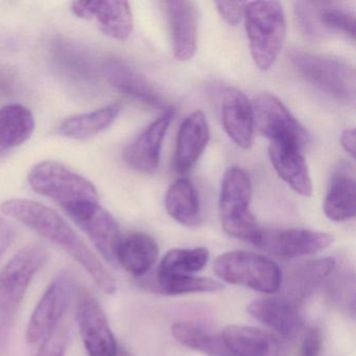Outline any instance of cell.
Returning <instances> with one entry per match:
<instances>
[{"mask_svg":"<svg viewBox=\"0 0 356 356\" xmlns=\"http://www.w3.org/2000/svg\"><path fill=\"white\" fill-rule=\"evenodd\" d=\"M5 216L14 218L38 233L43 238L61 248L88 273L95 284L105 293L118 289L115 279L82 237L55 210L26 199H11L1 204Z\"/></svg>","mask_w":356,"mask_h":356,"instance_id":"obj_1","label":"cell"},{"mask_svg":"<svg viewBox=\"0 0 356 356\" xmlns=\"http://www.w3.org/2000/svg\"><path fill=\"white\" fill-rule=\"evenodd\" d=\"M49 258L47 248L32 243L17 252L0 272V343L7 339L33 278Z\"/></svg>","mask_w":356,"mask_h":356,"instance_id":"obj_2","label":"cell"},{"mask_svg":"<svg viewBox=\"0 0 356 356\" xmlns=\"http://www.w3.org/2000/svg\"><path fill=\"white\" fill-rule=\"evenodd\" d=\"M245 32L254 63L262 72L278 59L286 34L282 6L277 1H252L245 10Z\"/></svg>","mask_w":356,"mask_h":356,"instance_id":"obj_3","label":"cell"},{"mask_svg":"<svg viewBox=\"0 0 356 356\" xmlns=\"http://www.w3.org/2000/svg\"><path fill=\"white\" fill-rule=\"evenodd\" d=\"M251 200L252 182L249 175L239 168H229L220 187V222L227 234L253 243L261 228L250 211Z\"/></svg>","mask_w":356,"mask_h":356,"instance_id":"obj_4","label":"cell"},{"mask_svg":"<svg viewBox=\"0 0 356 356\" xmlns=\"http://www.w3.org/2000/svg\"><path fill=\"white\" fill-rule=\"evenodd\" d=\"M30 186L43 197L61 206L64 211L88 202H99L95 185L57 161L40 162L29 172Z\"/></svg>","mask_w":356,"mask_h":356,"instance_id":"obj_5","label":"cell"},{"mask_svg":"<svg viewBox=\"0 0 356 356\" xmlns=\"http://www.w3.org/2000/svg\"><path fill=\"white\" fill-rule=\"evenodd\" d=\"M213 270L220 280L264 293L280 289L282 274L270 258L247 251H230L218 256Z\"/></svg>","mask_w":356,"mask_h":356,"instance_id":"obj_6","label":"cell"},{"mask_svg":"<svg viewBox=\"0 0 356 356\" xmlns=\"http://www.w3.org/2000/svg\"><path fill=\"white\" fill-rule=\"evenodd\" d=\"M289 59L298 72L325 95L348 105L355 102V70L349 64L300 51H291Z\"/></svg>","mask_w":356,"mask_h":356,"instance_id":"obj_7","label":"cell"},{"mask_svg":"<svg viewBox=\"0 0 356 356\" xmlns=\"http://www.w3.org/2000/svg\"><path fill=\"white\" fill-rule=\"evenodd\" d=\"M76 320L83 343L89 356H114L118 343L107 314L95 295L85 287H76Z\"/></svg>","mask_w":356,"mask_h":356,"instance_id":"obj_8","label":"cell"},{"mask_svg":"<svg viewBox=\"0 0 356 356\" xmlns=\"http://www.w3.org/2000/svg\"><path fill=\"white\" fill-rule=\"evenodd\" d=\"M76 289V279L70 270H63L53 279L29 321L26 334L29 343L42 341L62 322Z\"/></svg>","mask_w":356,"mask_h":356,"instance_id":"obj_9","label":"cell"},{"mask_svg":"<svg viewBox=\"0 0 356 356\" xmlns=\"http://www.w3.org/2000/svg\"><path fill=\"white\" fill-rule=\"evenodd\" d=\"M254 124L270 141H293L305 147L307 131L296 120L284 104L270 93H260L252 104Z\"/></svg>","mask_w":356,"mask_h":356,"instance_id":"obj_10","label":"cell"},{"mask_svg":"<svg viewBox=\"0 0 356 356\" xmlns=\"http://www.w3.org/2000/svg\"><path fill=\"white\" fill-rule=\"evenodd\" d=\"M332 235L308 229H260L253 245L280 258H296L323 251L333 243Z\"/></svg>","mask_w":356,"mask_h":356,"instance_id":"obj_11","label":"cell"},{"mask_svg":"<svg viewBox=\"0 0 356 356\" xmlns=\"http://www.w3.org/2000/svg\"><path fill=\"white\" fill-rule=\"evenodd\" d=\"M65 212L88 235L106 261L116 264V247L122 235L113 216L99 202L79 204Z\"/></svg>","mask_w":356,"mask_h":356,"instance_id":"obj_12","label":"cell"},{"mask_svg":"<svg viewBox=\"0 0 356 356\" xmlns=\"http://www.w3.org/2000/svg\"><path fill=\"white\" fill-rule=\"evenodd\" d=\"M296 14L302 30L310 38L337 33L355 40V15L339 3H296Z\"/></svg>","mask_w":356,"mask_h":356,"instance_id":"obj_13","label":"cell"},{"mask_svg":"<svg viewBox=\"0 0 356 356\" xmlns=\"http://www.w3.org/2000/svg\"><path fill=\"white\" fill-rule=\"evenodd\" d=\"M72 11L79 18L95 20L104 34L124 41L133 32L132 11L127 1H74Z\"/></svg>","mask_w":356,"mask_h":356,"instance_id":"obj_14","label":"cell"},{"mask_svg":"<svg viewBox=\"0 0 356 356\" xmlns=\"http://www.w3.org/2000/svg\"><path fill=\"white\" fill-rule=\"evenodd\" d=\"M172 110L147 126L124 151V161L141 174L153 175L159 166L164 137L172 120Z\"/></svg>","mask_w":356,"mask_h":356,"instance_id":"obj_15","label":"cell"},{"mask_svg":"<svg viewBox=\"0 0 356 356\" xmlns=\"http://www.w3.org/2000/svg\"><path fill=\"white\" fill-rule=\"evenodd\" d=\"M303 149L293 141H270L268 156L279 177L296 193L309 197L312 182Z\"/></svg>","mask_w":356,"mask_h":356,"instance_id":"obj_16","label":"cell"},{"mask_svg":"<svg viewBox=\"0 0 356 356\" xmlns=\"http://www.w3.org/2000/svg\"><path fill=\"white\" fill-rule=\"evenodd\" d=\"M222 122L229 138L243 149H251L254 136L252 104L236 88L225 89L222 99Z\"/></svg>","mask_w":356,"mask_h":356,"instance_id":"obj_17","label":"cell"},{"mask_svg":"<svg viewBox=\"0 0 356 356\" xmlns=\"http://www.w3.org/2000/svg\"><path fill=\"white\" fill-rule=\"evenodd\" d=\"M104 76L120 92L155 108L168 107L159 91L134 68L122 60L110 58L103 63Z\"/></svg>","mask_w":356,"mask_h":356,"instance_id":"obj_18","label":"cell"},{"mask_svg":"<svg viewBox=\"0 0 356 356\" xmlns=\"http://www.w3.org/2000/svg\"><path fill=\"white\" fill-rule=\"evenodd\" d=\"M172 31V49L179 61H189L197 51V12L195 5L184 0L164 1Z\"/></svg>","mask_w":356,"mask_h":356,"instance_id":"obj_19","label":"cell"},{"mask_svg":"<svg viewBox=\"0 0 356 356\" xmlns=\"http://www.w3.org/2000/svg\"><path fill=\"white\" fill-rule=\"evenodd\" d=\"M210 139L209 126L202 111H195L185 118L179 129L174 168L181 175L187 174L205 151Z\"/></svg>","mask_w":356,"mask_h":356,"instance_id":"obj_20","label":"cell"},{"mask_svg":"<svg viewBox=\"0 0 356 356\" xmlns=\"http://www.w3.org/2000/svg\"><path fill=\"white\" fill-rule=\"evenodd\" d=\"M159 248L153 237L143 232L120 236L115 252L116 264L133 276H145L157 261Z\"/></svg>","mask_w":356,"mask_h":356,"instance_id":"obj_21","label":"cell"},{"mask_svg":"<svg viewBox=\"0 0 356 356\" xmlns=\"http://www.w3.org/2000/svg\"><path fill=\"white\" fill-rule=\"evenodd\" d=\"M248 312L256 320L285 337H291L303 325L295 303L281 298H264L248 305Z\"/></svg>","mask_w":356,"mask_h":356,"instance_id":"obj_22","label":"cell"},{"mask_svg":"<svg viewBox=\"0 0 356 356\" xmlns=\"http://www.w3.org/2000/svg\"><path fill=\"white\" fill-rule=\"evenodd\" d=\"M356 212V183L349 163L339 164L331 177L324 201V213L333 222L352 220Z\"/></svg>","mask_w":356,"mask_h":356,"instance_id":"obj_23","label":"cell"},{"mask_svg":"<svg viewBox=\"0 0 356 356\" xmlns=\"http://www.w3.org/2000/svg\"><path fill=\"white\" fill-rule=\"evenodd\" d=\"M140 285L147 291L163 296L195 293H216L222 291V283L206 277L174 274L157 270L149 276L141 277Z\"/></svg>","mask_w":356,"mask_h":356,"instance_id":"obj_24","label":"cell"},{"mask_svg":"<svg viewBox=\"0 0 356 356\" xmlns=\"http://www.w3.org/2000/svg\"><path fill=\"white\" fill-rule=\"evenodd\" d=\"M337 266L332 257L318 258L298 264L287 275V293L291 302L302 301L309 297L323 280L330 276Z\"/></svg>","mask_w":356,"mask_h":356,"instance_id":"obj_25","label":"cell"},{"mask_svg":"<svg viewBox=\"0 0 356 356\" xmlns=\"http://www.w3.org/2000/svg\"><path fill=\"white\" fill-rule=\"evenodd\" d=\"M35 130L32 112L19 104L0 108V154L26 143Z\"/></svg>","mask_w":356,"mask_h":356,"instance_id":"obj_26","label":"cell"},{"mask_svg":"<svg viewBox=\"0 0 356 356\" xmlns=\"http://www.w3.org/2000/svg\"><path fill=\"white\" fill-rule=\"evenodd\" d=\"M122 111L120 104H112L88 113L78 114L62 122L57 129L60 136L86 140L109 128Z\"/></svg>","mask_w":356,"mask_h":356,"instance_id":"obj_27","label":"cell"},{"mask_svg":"<svg viewBox=\"0 0 356 356\" xmlns=\"http://www.w3.org/2000/svg\"><path fill=\"white\" fill-rule=\"evenodd\" d=\"M168 213L185 227H197L202 222V209L197 189L191 180L180 178L172 183L165 195Z\"/></svg>","mask_w":356,"mask_h":356,"instance_id":"obj_28","label":"cell"},{"mask_svg":"<svg viewBox=\"0 0 356 356\" xmlns=\"http://www.w3.org/2000/svg\"><path fill=\"white\" fill-rule=\"evenodd\" d=\"M220 337L231 356H268L272 350L270 337L254 327L230 325Z\"/></svg>","mask_w":356,"mask_h":356,"instance_id":"obj_29","label":"cell"},{"mask_svg":"<svg viewBox=\"0 0 356 356\" xmlns=\"http://www.w3.org/2000/svg\"><path fill=\"white\" fill-rule=\"evenodd\" d=\"M175 339L187 348L209 356H231L222 337L193 323H177L172 328Z\"/></svg>","mask_w":356,"mask_h":356,"instance_id":"obj_30","label":"cell"},{"mask_svg":"<svg viewBox=\"0 0 356 356\" xmlns=\"http://www.w3.org/2000/svg\"><path fill=\"white\" fill-rule=\"evenodd\" d=\"M209 260L206 248L172 249L162 258L158 270L174 274L191 275L203 270Z\"/></svg>","mask_w":356,"mask_h":356,"instance_id":"obj_31","label":"cell"},{"mask_svg":"<svg viewBox=\"0 0 356 356\" xmlns=\"http://www.w3.org/2000/svg\"><path fill=\"white\" fill-rule=\"evenodd\" d=\"M57 57L56 60L60 68L67 76H72L74 80H88L91 74V67L88 60L78 49L68 44H61L56 49Z\"/></svg>","mask_w":356,"mask_h":356,"instance_id":"obj_32","label":"cell"},{"mask_svg":"<svg viewBox=\"0 0 356 356\" xmlns=\"http://www.w3.org/2000/svg\"><path fill=\"white\" fill-rule=\"evenodd\" d=\"M70 327L61 322L42 339L36 356H65L70 345Z\"/></svg>","mask_w":356,"mask_h":356,"instance_id":"obj_33","label":"cell"},{"mask_svg":"<svg viewBox=\"0 0 356 356\" xmlns=\"http://www.w3.org/2000/svg\"><path fill=\"white\" fill-rule=\"evenodd\" d=\"M334 286L332 289V298L347 308L348 312H351V314H354V307H355V293H354V278L350 279L349 275L345 276H339L337 279Z\"/></svg>","mask_w":356,"mask_h":356,"instance_id":"obj_34","label":"cell"},{"mask_svg":"<svg viewBox=\"0 0 356 356\" xmlns=\"http://www.w3.org/2000/svg\"><path fill=\"white\" fill-rule=\"evenodd\" d=\"M218 13L222 19L230 24L237 26L245 16V1H218L216 3Z\"/></svg>","mask_w":356,"mask_h":356,"instance_id":"obj_35","label":"cell"},{"mask_svg":"<svg viewBox=\"0 0 356 356\" xmlns=\"http://www.w3.org/2000/svg\"><path fill=\"white\" fill-rule=\"evenodd\" d=\"M323 335L318 327L314 326L306 331L301 343V356H318L322 350Z\"/></svg>","mask_w":356,"mask_h":356,"instance_id":"obj_36","label":"cell"},{"mask_svg":"<svg viewBox=\"0 0 356 356\" xmlns=\"http://www.w3.org/2000/svg\"><path fill=\"white\" fill-rule=\"evenodd\" d=\"M341 145L352 158H355V130L354 129H347L341 133Z\"/></svg>","mask_w":356,"mask_h":356,"instance_id":"obj_37","label":"cell"},{"mask_svg":"<svg viewBox=\"0 0 356 356\" xmlns=\"http://www.w3.org/2000/svg\"><path fill=\"white\" fill-rule=\"evenodd\" d=\"M14 239V234L12 231H0V257L3 255L8 248L11 245Z\"/></svg>","mask_w":356,"mask_h":356,"instance_id":"obj_38","label":"cell"},{"mask_svg":"<svg viewBox=\"0 0 356 356\" xmlns=\"http://www.w3.org/2000/svg\"><path fill=\"white\" fill-rule=\"evenodd\" d=\"M114 356H132L126 349L124 348L118 347V352H116Z\"/></svg>","mask_w":356,"mask_h":356,"instance_id":"obj_39","label":"cell"},{"mask_svg":"<svg viewBox=\"0 0 356 356\" xmlns=\"http://www.w3.org/2000/svg\"><path fill=\"white\" fill-rule=\"evenodd\" d=\"M3 224H5V220L0 218V227L3 226Z\"/></svg>","mask_w":356,"mask_h":356,"instance_id":"obj_40","label":"cell"}]
</instances>
